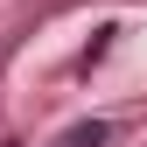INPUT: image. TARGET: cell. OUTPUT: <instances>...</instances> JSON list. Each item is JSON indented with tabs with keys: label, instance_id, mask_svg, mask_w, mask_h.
Here are the masks:
<instances>
[{
	"label": "cell",
	"instance_id": "1",
	"mask_svg": "<svg viewBox=\"0 0 147 147\" xmlns=\"http://www.w3.org/2000/svg\"><path fill=\"white\" fill-rule=\"evenodd\" d=\"M105 140H112V126H105V119H84V126H70L56 147H105Z\"/></svg>",
	"mask_w": 147,
	"mask_h": 147
}]
</instances>
